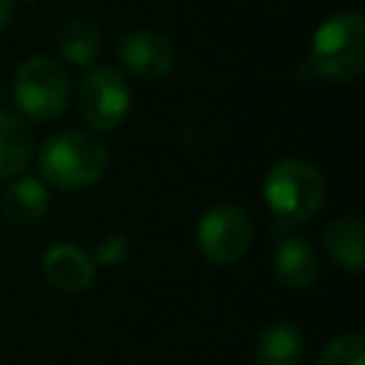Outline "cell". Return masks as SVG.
I'll list each match as a JSON object with an SVG mask.
<instances>
[{"label":"cell","instance_id":"obj_1","mask_svg":"<svg viewBox=\"0 0 365 365\" xmlns=\"http://www.w3.org/2000/svg\"><path fill=\"white\" fill-rule=\"evenodd\" d=\"M265 202L282 228L305 225L325 202V180L308 160L285 157L265 174Z\"/></svg>","mask_w":365,"mask_h":365},{"label":"cell","instance_id":"obj_2","mask_svg":"<svg viewBox=\"0 0 365 365\" xmlns=\"http://www.w3.org/2000/svg\"><path fill=\"white\" fill-rule=\"evenodd\" d=\"M108 168V148L91 131L68 128L54 134L40 151V171L46 182L63 191H83L94 185Z\"/></svg>","mask_w":365,"mask_h":365},{"label":"cell","instance_id":"obj_3","mask_svg":"<svg viewBox=\"0 0 365 365\" xmlns=\"http://www.w3.org/2000/svg\"><path fill=\"white\" fill-rule=\"evenodd\" d=\"M314 74L331 83H348L365 68V20L356 11H339L317 26L308 48Z\"/></svg>","mask_w":365,"mask_h":365},{"label":"cell","instance_id":"obj_4","mask_svg":"<svg viewBox=\"0 0 365 365\" xmlns=\"http://www.w3.org/2000/svg\"><path fill=\"white\" fill-rule=\"evenodd\" d=\"M71 83L54 57L34 54L14 74V103L29 120H54L68 106Z\"/></svg>","mask_w":365,"mask_h":365},{"label":"cell","instance_id":"obj_5","mask_svg":"<svg viewBox=\"0 0 365 365\" xmlns=\"http://www.w3.org/2000/svg\"><path fill=\"white\" fill-rule=\"evenodd\" d=\"M131 108V86L111 66H94L77 86V111L91 131H114Z\"/></svg>","mask_w":365,"mask_h":365},{"label":"cell","instance_id":"obj_6","mask_svg":"<svg viewBox=\"0 0 365 365\" xmlns=\"http://www.w3.org/2000/svg\"><path fill=\"white\" fill-rule=\"evenodd\" d=\"M254 228L248 214L234 202H217L197 222V245L205 259L217 265H231L245 257Z\"/></svg>","mask_w":365,"mask_h":365},{"label":"cell","instance_id":"obj_7","mask_svg":"<svg viewBox=\"0 0 365 365\" xmlns=\"http://www.w3.org/2000/svg\"><path fill=\"white\" fill-rule=\"evenodd\" d=\"M120 63L140 80H163L174 68V46L154 29L131 31L117 46Z\"/></svg>","mask_w":365,"mask_h":365},{"label":"cell","instance_id":"obj_8","mask_svg":"<svg viewBox=\"0 0 365 365\" xmlns=\"http://www.w3.org/2000/svg\"><path fill=\"white\" fill-rule=\"evenodd\" d=\"M43 274L57 291L77 294L94 282V262L80 245L57 242L43 257Z\"/></svg>","mask_w":365,"mask_h":365},{"label":"cell","instance_id":"obj_9","mask_svg":"<svg viewBox=\"0 0 365 365\" xmlns=\"http://www.w3.org/2000/svg\"><path fill=\"white\" fill-rule=\"evenodd\" d=\"M0 214L17 228L37 225L48 214V188L37 177H17L0 197Z\"/></svg>","mask_w":365,"mask_h":365},{"label":"cell","instance_id":"obj_10","mask_svg":"<svg viewBox=\"0 0 365 365\" xmlns=\"http://www.w3.org/2000/svg\"><path fill=\"white\" fill-rule=\"evenodd\" d=\"M274 274L288 288H308L319 277V257L314 245L302 237H285L279 240L274 251Z\"/></svg>","mask_w":365,"mask_h":365},{"label":"cell","instance_id":"obj_11","mask_svg":"<svg viewBox=\"0 0 365 365\" xmlns=\"http://www.w3.org/2000/svg\"><path fill=\"white\" fill-rule=\"evenodd\" d=\"M305 354V342L299 328L285 319L265 325L254 342V362L257 365H299Z\"/></svg>","mask_w":365,"mask_h":365},{"label":"cell","instance_id":"obj_12","mask_svg":"<svg viewBox=\"0 0 365 365\" xmlns=\"http://www.w3.org/2000/svg\"><path fill=\"white\" fill-rule=\"evenodd\" d=\"M34 154V131L31 125L11 114L0 111V180H14Z\"/></svg>","mask_w":365,"mask_h":365},{"label":"cell","instance_id":"obj_13","mask_svg":"<svg viewBox=\"0 0 365 365\" xmlns=\"http://www.w3.org/2000/svg\"><path fill=\"white\" fill-rule=\"evenodd\" d=\"M325 251L328 257L348 268V271H362L365 265V222L359 217H336L325 228Z\"/></svg>","mask_w":365,"mask_h":365},{"label":"cell","instance_id":"obj_14","mask_svg":"<svg viewBox=\"0 0 365 365\" xmlns=\"http://www.w3.org/2000/svg\"><path fill=\"white\" fill-rule=\"evenodd\" d=\"M57 48L60 54L74 66H91L103 51V34L94 23L71 17L57 31Z\"/></svg>","mask_w":365,"mask_h":365},{"label":"cell","instance_id":"obj_15","mask_svg":"<svg viewBox=\"0 0 365 365\" xmlns=\"http://www.w3.org/2000/svg\"><path fill=\"white\" fill-rule=\"evenodd\" d=\"M317 365H365V339L356 331L336 334L325 342Z\"/></svg>","mask_w":365,"mask_h":365},{"label":"cell","instance_id":"obj_16","mask_svg":"<svg viewBox=\"0 0 365 365\" xmlns=\"http://www.w3.org/2000/svg\"><path fill=\"white\" fill-rule=\"evenodd\" d=\"M125 251H128L125 240H123L120 234H111V237H106L103 245L97 248V259L106 262V265H111V262H120V259L125 257Z\"/></svg>","mask_w":365,"mask_h":365},{"label":"cell","instance_id":"obj_17","mask_svg":"<svg viewBox=\"0 0 365 365\" xmlns=\"http://www.w3.org/2000/svg\"><path fill=\"white\" fill-rule=\"evenodd\" d=\"M11 14H14V0H0V29L11 20Z\"/></svg>","mask_w":365,"mask_h":365}]
</instances>
